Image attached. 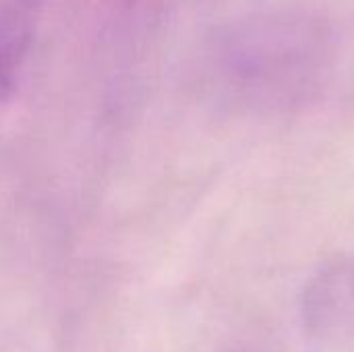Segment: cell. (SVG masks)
Here are the masks:
<instances>
[{
	"instance_id": "cell-1",
	"label": "cell",
	"mask_w": 354,
	"mask_h": 352,
	"mask_svg": "<svg viewBox=\"0 0 354 352\" xmlns=\"http://www.w3.org/2000/svg\"><path fill=\"white\" fill-rule=\"evenodd\" d=\"M334 29L307 8H270L230 27L220 46L226 75L247 98L284 106L313 93L334 60Z\"/></svg>"
},
{
	"instance_id": "cell-2",
	"label": "cell",
	"mask_w": 354,
	"mask_h": 352,
	"mask_svg": "<svg viewBox=\"0 0 354 352\" xmlns=\"http://www.w3.org/2000/svg\"><path fill=\"white\" fill-rule=\"evenodd\" d=\"M305 319L328 340H354V263L322 274L307 290Z\"/></svg>"
},
{
	"instance_id": "cell-3",
	"label": "cell",
	"mask_w": 354,
	"mask_h": 352,
	"mask_svg": "<svg viewBox=\"0 0 354 352\" xmlns=\"http://www.w3.org/2000/svg\"><path fill=\"white\" fill-rule=\"evenodd\" d=\"M27 44L25 25L21 19L0 6V100H4L15 85V73Z\"/></svg>"
}]
</instances>
